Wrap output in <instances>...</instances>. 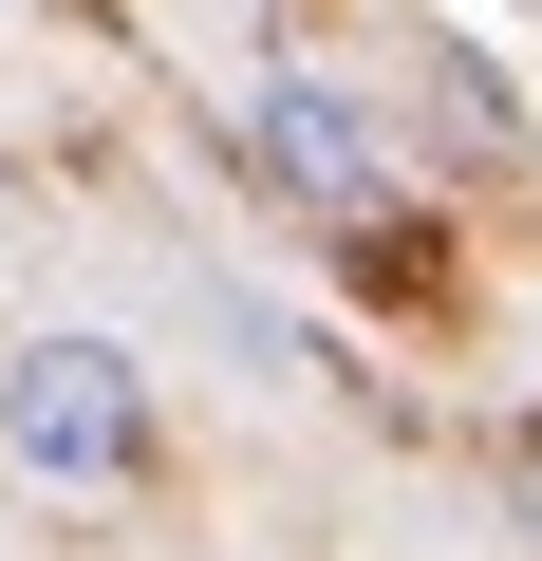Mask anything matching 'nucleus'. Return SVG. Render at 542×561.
<instances>
[{
	"instance_id": "f257e3e1",
	"label": "nucleus",
	"mask_w": 542,
	"mask_h": 561,
	"mask_svg": "<svg viewBox=\"0 0 542 561\" xmlns=\"http://www.w3.org/2000/svg\"><path fill=\"white\" fill-rule=\"evenodd\" d=\"M0 468H20V486H57V505H131V486L169 468L131 337L57 319V337H20V356H0Z\"/></svg>"
},
{
	"instance_id": "f03ea898",
	"label": "nucleus",
	"mask_w": 542,
	"mask_h": 561,
	"mask_svg": "<svg viewBox=\"0 0 542 561\" xmlns=\"http://www.w3.org/2000/svg\"><path fill=\"white\" fill-rule=\"evenodd\" d=\"M243 131H262V169H281L300 206H374V187H393V131H374V94H356L337 57H262Z\"/></svg>"
},
{
	"instance_id": "7ed1b4c3",
	"label": "nucleus",
	"mask_w": 542,
	"mask_h": 561,
	"mask_svg": "<svg viewBox=\"0 0 542 561\" xmlns=\"http://www.w3.org/2000/svg\"><path fill=\"white\" fill-rule=\"evenodd\" d=\"M430 113H449V131H468V150H523V94H505V76H486V57H430Z\"/></svg>"
},
{
	"instance_id": "20e7f679",
	"label": "nucleus",
	"mask_w": 542,
	"mask_h": 561,
	"mask_svg": "<svg viewBox=\"0 0 542 561\" xmlns=\"http://www.w3.org/2000/svg\"><path fill=\"white\" fill-rule=\"evenodd\" d=\"M505 505H523V524H542V412H523V431H505Z\"/></svg>"
}]
</instances>
